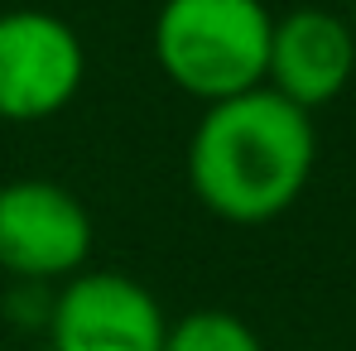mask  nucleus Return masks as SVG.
I'll return each mask as SVG.
<instances>
[{
	"mask_svg": "<svg viewBox=\"0 0 356 351\" xmlns=\"http://www.w3.org/2000/svg\"><path fill=\"white\" fill-rule=\"evenodd\" d=\"M313 159L318 135L308 111L270 87H250L202 111L188 140V188L212 217L265 227L303 197Z\"/></svg>",
	"mask_w": 356,
	"mask_h": 351,
	"instance_id": "nucleus-1",
	"label": "nucleus"
},
{
	"mask_svg": "<svg viewBox=\"0 0 356 351\" xmlns=\"http://www.w3.org/2000/svg\"><path fill=\"white\" fill-rule=\"evenodd\" d=\"M275 15L265 0H164L154 15L159 72L193 101L265 87Z\"/></svg>",
	"mask_w": 356,
	"mask_h": 351,
	"instance_id": "nucleus-2",
	"label": "nucleus"
},
{
	"mask_svg": "<svg viewBox=\"0 0 356 351\" xmlns=\"http://www.w3.org/2000/svg\"><path fill=\"white\" fill-rule=\"evenodd\" d=\"M87 49L77 29L49 10L0 15V120H49L77 97Z\"/></svg>",
	"mask_w": 356,
	"mask_h": 351,
	"instance_id": "nucleus-3",
	"label": "nucleus"
},
{
	"mask_svg": "<svg viewBox=\"0 0 356 351\" xmlns=\"http://www.w3.org/2000/svg\"><path fill=\"white\" fill-rule=\"evenodd\" d=\"M92 255V212L77 193L49 178L0 188V270L29 284L72 279Z\"/></svg>",
	"mask_w": 356,
	"mask_h": 351,
	"instance_id": "nucleus-4",
	"label": "nucleus"
},
{
	"mask_svg": "<svg viewBox=\"0 0 356 351\" xmlns=\"http://www.w3.org/2000/svg\"><path fill=\"white\" fill-rule=\"evenodd\" d=\"M159 298L120 270H77L49 313L54 351H164Z\"/></svg>",
	"mask_w": 356,
	"mask_h": 351,
	"instance_id": "nucleus-5",
	"label": "nucleus"
},
{
	"mask_svg": "<svg viewBox=\"0 0 356 351\" xmlns=\"http://www.w3.org/2000/svg\"><path fill=\"white\" fill-rule=\"evenodd\" d=\"M356 72V34L352 19L332 10H289L275 19L270 34V63H265V87L280 92L303 111H318L347 92Z\"/></svg>",
	"mask_w": 356,
	"mask_h": 351,
	"instance_id": "nucleus-6",
	"label": "nucleus"
},
{
	"mask_svg": "<svg viewBox=\"0 0 356 351\" xmlns=\"http://www.w3.org/2000/svg\"><path fill=\"white\" fill-rule=\"evenodd\" d=\"M164 351H265L260 337L250 332V323L227 313V308H197L169 323Z\"/></svg>",
	"mask_w": 356,
	"mask_h": 351,
	"instance_id": "nucleus-7",
	"label": "nucleus"
},
{
	"mask_svg": "<svg viewBox=\"0 0 356 351\" xmlns=\"http://www.w3.org/2000/svg\"><path fill=\"white\" fill-rule=\"evenodd\" d=\"M352 34H356V0H352Z\"/></svg>",
	"mask_w": 356,
	"mask_h": 351,
	"instance_id": "nucleus-8",
	"label": "nucleus"
}]
</instances>
